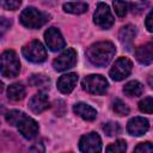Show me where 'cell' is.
Returning a JSON list of instances; mask_svg holds the SVG:
<instances>
[{"label":"cell","mask_w":153,"mask_h":153,"mask_svg":"<svg viewBox=\"0 0 153 153\" xmlns=\"http://www.w3.org/2000/svg\"><path fill=\"white\" fill-rule=\"evenodd\" d=\"M7 123H10L11 126L17 127V129L19 130V133L25 137V139H33L37 136L38 131H39V127L38 123L29 117L26 114H24L23 111L19 110H11L6 114L5 116Z\"/></svg>","instance_id":"obj_1"},{"label":"cell","mask_w":153,"mask_h":153,"mask_svg":"<svg viewBox=\"0 0 153 153\" xmlns=\"http://www.w3.org/2000/svg\"><path fill=\"white\" fill-rule=\"evenodd\" d=\"M115 53H116V48L112 42L102 41L93 43L92 45L88 47L86 51V57L92 65L97 67H104L112 60Z\"/></svg>","instance_id":"obj_2"},{"label":"cell","mask_w":153,"mask_h":153,"mask_svg":"<svg viewBox=\"0 0 153 153\" xmlns=\"http://www.w3.org/2000/svg\"><path fill=\"white\" fill-rule=\"evenodd\" d=\"M49 14L37 10L36 7L29 6L25 10H23V12L20 13V23L29 29H38L41 26H43L48 20H49Z\"/></svg>","instance_id":"obj_3"},{"label":"cell","mask_w":153,"mask_h":153,"mask_svg":"<svg viewBox=\"0 0 153 153\" xmlns=\"http://www.w3.org/2000/svg\"><path fill=\"white\" fill-rule=\"evenodd\" d=\"M20 72V62L14 50H6L0 55V73L5 78H16Z\"/></svg>","instance_id":"obj_4"},{"label":"cell","mask_w":153,"mask_h":153,"mask_svg":"<svg viewBox=\"0 0 153 153\" xmlns=\"http://www.w3.org/2000/svg\"><path fill=\"white\" fill-rule=\"evenodd\" d=\"M82 88L91 94L102 96L108 91V80L100 74H91L82 79L81 81Z\"/></svg>","instance_id":"obj_5"},{"label":"cell","mask_w":153,"mask_h":153,"mask_svg":"<svg viewBox=\"0 0 153 153\" xmlns=\"http://www.w3.org/2000/svg\"><path fill=\"white\" fill-rule=\"evenodd\" d=\"M22 53L27 61L33 63H41L47 59V50L44 45L37 39H33L25 44L22 49Z\"/></svg>","instance_id":"obj_6"},{"label":"cell","mask_w":153,"mask_h":153,"mask_svg":"<svg viewBox=\"0 0 153 153\" xmlns=\"http://www.w3.org/2000/svg\"><path fill=\"white\" fill-rule=\"evenodd\" d=\"M93 22L97 26L104 30H108L114 25L115 18L111 13V10L105 2H99L97 5V8L93 14Z\"/></svg>","instance_id":"obj_7"},{"label":"cell","mask_w":153,"mask_h":153,"mask_svg":"<svg viewBox=\"0 0 153 153\" xmlns=\"http://www.w3.org/2000/svg\"><path fill=\"white\" fill-rule=\"evenodd\" d=\"M79 148L82 153H100L102 152V139L94 133H87L79 140Z\"/></svg>","instance_id":"obj_8"},{"label":"cell","mask_w":153,"mask_h":153,"mask_svg":"<svg viewBox=\"0 0 153 153\" xmlns=\"http://www.w3.org/2000/svg\"><path fill=\"white\" fill-rule=\"evenodd\" d=\"M133 69V63L127 57H118L114 66L111 67L109 74L111 76L112 80L115 81H121L123 79H126L127 76H129V74L131 73Z\"/></svg>","instance_id":"obj_9"},{"label":"cell","mask_w":153,"mask_h":153,"mask_svg":"<svg viewBox=\"0 0 153 153\" xmlns=\"http://www.w3.org/2000/svg\"><path fill=\"white\" fill-rule=\"evenodd\" d=\"M75 63H76L75 50L73 48H67L53 61V67L57 72H63V71H67V69L74 67Z\"/></svg>","instance_id":"obj_10"},{"label":"cell","mask_w":153,"mask_h":153,"mask_svg":"<svg viewBox=\"0 0 153 153\" xmlns=\"http://www.w3.org/2000/svg\"><path fill=\"white\" fill-rule=\"evenodd\" d=\"M44 39L51 51H59L66 47V41L60 30L56 27H49L44 32Z\"/></svg>","instance_id":"obj_11"},{"label":"cell","mask_w":153,"mask_h":153,"mask_svg":"<svg viewBox=\"0 0 153 153\" xmlns=\"http://www.w3.org/2000/svg\"><path fill=\"white\" fill-rule=\"evenodd\" d=\"M149 129V122L147 118L145 117H133L128 121L127 124V130L130 135L134 136H141L143 134L147 133V130Z\"/></svg>","instance_id":"obj_12"},{"label":"cell","mask_w":153,"mask_h":153,"mask_svg":"<svg viewBox=\"0 0 153 153\" xmlns=\"http://www.w3.org/2000/svg\"><path fill=\"white\" fill-rule=\"evenodd\" d=\"M50 103H49V98L48 96L41 91L36 94H33L31 97V99L29 100V108L33 114H41L44 110H47L49 108Z\"/></svg>","instance_id":"obj_13"},{"label":"cell","mask_w":153,"mask_h":153,"mask_svg":"<svg viewBox=\"0 0 153 153\" xmlns=\"http://www.w3.org/2000/svg\"><path fill=\"white\" fill-rule=\"evenodd\" d=\"M78 82V74L76 73H67L60 76V79L57 80V88L60 92L68 94L71 93L75 85Z\"/></svg>","instance_id":"obj_14"},{"label":"cell","mask_w":153,"mask_h":153,"mask_svg":"<svg viewBox=\"0 0 153 153\" xmlns=\"http://www.w3.org/2000/svg\"><path fill=\"white\" fill-rule=\"evenodd\" d=\"M135 36H136V27L131 24H128V25L121 27V30L118 32V39L124 45V48L127 50H130V48L133 47Z\"/></svg>","instance_id":"obj_15"},{"label":"cell","mask_w":153,"mask_h":153,"mask_svg":"<svg viewBox=\"0 0 153 153\" xmlns=\"http://www.w3.org/2000/svg\"><path fill=\"white\" fill-rule=\"evenodd\" d=\"M73 111L75 115H78L79 117H81L85 121H94L97 117V111L94 108H92L91 105L79 102L76 104L73 105Z\"/></svg>","instance_id":"obj_16"},{"label":"cell","mask_w":153,"mask_h":153,"mask_svg":"<svg viewBox=\"0 0 153 153\" xmlns=\"http://www.w3.org/2000/svg\"><path fill=\"white\" fill-rule=\"evenodd\" d=\"M135 57L141 65H151L153 61V44L146 43L135 50Z\"/></svg>","instance_id":"obj_17"},{"label":"cell","mask_w":153,"mask_h":153,"mask_svg":"<svg viewBox=\"0 0 153 153\" xmlns=\"http://www.w3.org/2000/svg\"><path fill=\"white\" fill-rule=\"evenodd\" d=\"M25 94H26L25 86L20 82H14V84L10 85L7 88V97L13 102L22 100L25 97Z\"/></svg>","instance_id":"obj_18"},{"label":"cell","mask_w":153,"mask_h":153,"mask_svg":"<svg viewBox=\"0 0 153 153\" xmlns=\"http://www.w3.org/2000/svg\"><path fill=\"white\" fill-rule=\"evenodd\" d=\"M123 92L128 97H137V96H141L143 93V85L140 81H137V80H131V81H129V82H127L124 85Z\"/></svg>","instance_id":"obj_19"},{"label":"cell","mask_w":153,"mask_h":153,"mask_svg":"<svg viewBox=\"0 0 153 153\" xmlns=\"http://www.w3.org/2000/svg\"><path fill=\"white\" fill-rule=\"evenodd\" d=\"M88 8V5L86 2L82 1H78V2H66L63 4V11L72 13V14H81L85 13Z\"/></svg>","instance_id":"obj_20"},{"label":"cell","mask_w":153,"mask_h":153,"mask_svg":"<svg viewBox=\"0 0 153 153\" xmlns=\"http://www.w3.org/2000/svg\"><path fill=\"white\" fill-rule=\"evenodd\" d=\"M29 84L33 87H41V88H49L50 80L44 74H32L29 78Z\"/></svg>","instance_id":"obj_21"},{"label":"cell","mask_w":153,"mask_h":153,"mask_svg":"<svg viewBox=\"0 0 153 153\" xmlns=\"http://www.w3.org/2000/svg\"><path fill=\"white\" fill-rule=\"evenodd\" d=\"M127 151V143L124 140L122 139H118L116 140L114 143L109 145L105 153H126Z\"/></svg>","instance_id":"obj_22"},{"label":"cell","mask_w":153,"mask_h":153,"mask_svg":"<svg viewBox=\"0 0 153 153\" xmlns=\"http://www.w3.org/2000/svg\"><path fill=\"white\" fill-rule=\"evenodd\" d=\"M103 130L108 136H115L121 133V126L117 122H106L103 126Z\"/></svg>","instance_id":"obj_23"},{"label":"cell","mask_w":153,"mask_h":153,"mask_svg":"<svg viewBox=\"0 0 153 153\" xmlns=\"http://www.w3.org/2000/svg\"><path fill=\"white\" fill-rule=\"evenodd\" d=\"M112 109H114V111L118 116H127V115H129V111H130L129 108H128V105L123 100H121V99H116L114 102Z\"/></svg>","instance_id":"obj_24"},{"label":"cell","mask_w":153,"mask_h":153,"mask_svg":"<svg viewBox=\"0 0 153 153\" xmlns=\"http://www.w3.org/2000/svg\"><path fill=\"white\" fill-rule=\"evenodd\" d=\"M139 109H140V111H142L145 114H152L153 112V97L148 96V97L143 98L142 100H140Z\"/></svg>","instance_id":"obj_25"},{"label":"cell","mask_w":153,"mask_h":153,"mask_svg":"<svg viewBox=\"0 0 153 153\" xmlns=\"http://www.w3.org/2000/svg\"><path fill=\"white\" fill-rule=\"evenodd\" d=\"M114 7L115 12L117 13L118 17H124L129 10V2L126 1H114Z\"/></svg>","instance_id":"obj_26"},{"label":"cell","mask_w":153,"mask_h":153,"mask_svg":"<svg viewBox=\"0 0 153 153\" xmlns=\"http://www.w3.org/2000/svg\"><path fill=\"white\" fill-rule=\"evenodd\" d=\"M20 1H16V0H0V6L4 7L5 10H11L14 11L20 6Z\"/></svg>","instance_id":"obj_27"},{"label":"cell","mask_w":153,"mask_h":153,"mask_svg":"<svg viewBox=\"0 0 153 153\" xmlns=\"http://www.w3.org/2000/svg\"><path fill=\"white\" fill-rule=\"evenodd\" d=\"M134 153H153V147L151 142H141L139 143L135 149Z\"/></svg>","instance_id":"obj_28"},{"label":"cell","mask_w":153,"mask_h":153,"mask_svg":"<svg viewBox=\"0 0 153 153\" xmlns=\"http://www.w3.org/2000/svg\"><path fill=\"white\" fill-rule=\"evenodd\" d=\"M12 25V20L11 19H7L5 17H0V37L7 32V30L11 27Z\"/></svg>","instance_id":"obj_29"},{"label":"cell","mask_w":153,"mask_h":153,"mask_svg":"<svg viewBox=\"0 0 153 153\" xmlns=\"http://www.w3.org/2000/svg\"><path fill=\"white\" fill-rule=\"evenodd\" d=\"M45 152V146L43 142H35L30 149H29V153H44Z\"/></svg>","instance_id":"obj_30"},{"label":"cell","mask_w":153,"mask_h":153,"mask_svg":"<svg viewBox=\"0 0 153 153\" xmlns=\"http://www.w3.org/2000/svg\"><path fill=\"white\" fill-rule=\"evenodd\" d=\"M148 5V2H129V10H131L134 13H139V12H141L146 6Z\"/></svg>","instance_id":"obj_31"},{"label":"cell","mask_w":153,"mask_h":153,"mask_svg":"<svg viewBox=\"0 0 153 153\" xmlns=\"http://www.w3.org/2000/svg\"><path fill=\"white\" fill-rule=\"evenodd\" d=\"M153 18V12L151 11L148 14H147V17H146V27H147V30L149 31V32H152L153 31V25H152V19Z\"/></svg>","instance_id":"obj_32"},{"label":"cell","mask_w":153,"mask_h":153,"mask_svg":"<svg viewBox=\"0 0 153 153\" xmlns=\"http://www.w3.org/2000/svg\"><path fill=\"white\" fill-rule=\"evenodd\" d=\"M2 90H4V82L0 81V92H2Z\"/></svg>","instance_id":"obj_33"},{"label":"cell","mask_w":153,"mask_h":153,"mask_svg":"<svg viewBox=\"0 0 153 153\" xmlns=\"http://www.w3.org/2000/svg\"><path fill=\"white\" fill-rule=\"evenodd\" d=\"M68 153H72V152H68Z\"/></svg>","instance_id":"obj_34"}]
</instances>
